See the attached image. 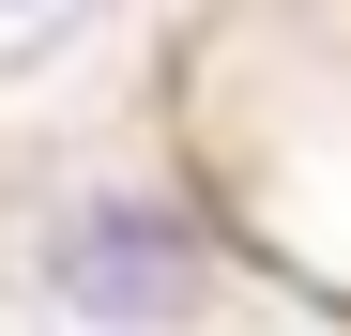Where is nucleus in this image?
I'll return each mask as SVG.
<instances>
[{
  "label": "nucleus",
  "instance_id": "1",
  "mask_svg": "<svg viewBox=\"0 0 351 336\" xmlns=\"http://www.w3.org/2000/svg\"><path fill=\"white\" fill-rule=\"evenodd\" d=\"M168 275H184V245H168V230H138V245H77V291H92V306H123V291H168Z\"/></svg>",
  "mask_w": 351,
  "mask_h": 336
}]
</instances>
